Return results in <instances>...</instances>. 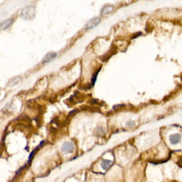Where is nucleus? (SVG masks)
Listing matches in <instances>:
<instances>
[{
  "label": "nucleus",
  "mask_w": 182,
  "mask_h": 182,
  "mask_svg": "<svg viewBox=\"0 0 182 182\" xmlns=\"http://www.w3.org/2000/svg\"><path fill=\"white\" fill-rule=\"evenodd\" d=\"M20 17L25 20H32L36 17V8L35 7L28 6L22 9Z\"/></svg>",
  "instance_id": "f257e3e1"
},
{
  "label": "nucleus",
  "mask_w": 182,
  "mask_h": 182,
  "mask_svg": "<svg viewBox=\"0 0 182 182\" xmlns=\"http://www.w3.org/2000/svg\"><path fill=\"white\" fill-rule=\"evenodd\" d=\"M74 149H75V147H74V145L72 142L70 141H67L65 142L63 145H62V147H61V151L63 152V153H71V152L74 151Z\"/></svg>",
  "instance_id": "f03ea898"
},
{
  "label": "nucleus",
  "mask_w": 182,
  "mask_h": 182,
  "mask_svg": "<svg viewBox=\"0 0 182 182\" xmlns=\"http://www.w3.org/2000/svg\"><path fill=\"white\" fill-rule=\"evenodd\" d=\"M101 21V18L100 17H94V18H91L89 21L87 22V26H86V29H91V28H94L96 27L98 24L100 23Z\"/></svg>",
  "instance_id": "7ed1b4c3"
},
{
  "label": "nucleus",
  "mask_w": 182,
  "mask_h": 182,
  "mask_svg": "<svg viewBox=\"0 0 182 182\" xmlns=\"http://www.w3.org/2000/svg\"><path fill=\"white\" fill-rule=\"evenodd\" d=\"M57 54L56 52H50V53H47V55L43 57V59H42V63L43 64H46V63H48V62H50L51 60H53L54 58L57 57Z\"/></svg>",
  "instance_id": "20e7f679"
},
{
  "label": "nucleus",
  "mask_w": 182,
  "mask_h": 182,
  "mask_svg": "<svg viewBox=\"0 0 182 182\" xmlns=\"http://www.w3.org/2000/svg\"><path fill=\"white\" fill-rule=\"evenodd\" d=\"M169 140H170V143L176 145L180 142L181 140V135L180 134H173L169 137Z\"/></svg>",
  "instance_id": "39448f33"
},
{
  "label": "nucleus",
  "mask_w": 182,
  "mask_h": 182,
  "mask_svg": "<svg viewBox=\"0 0 182 182\" xmlns=\"http://www.w3.org/2000/svg\"><path fill=\"white\" fill-rule=\"evenodd\" d=\"M113 10H114V7L111 6V5H107V6H105L101 9V15L106 16V15L110 14Z\"/></svg>",
  "instance_id": "423d86ee"
},
{
  "label": "nucleus",
  "mask_w": 182,
  "mask_h": 182,
  "mask_svg": "<svg viewBox=\"0 0 182 182\" xmlns=\"http://www.w3.org/2000/svg\"><path fill=\"white\" fill-rule=\"evenodd\" d=\"M112 163L113 162L111 160H107V159H103L101 162H100V166L101 168L104 169V170H107L110 167L112 166Z\"/></svg>",
  "instance_id": "0eeeda50"
},
{
  "label": "nucleus",
  "mask_w": 182,
  "mask_h": 182,
  "mask_svg": "<svg viewBox=\"0 0 182 182\" xmlns=\"http://www.w3.org/2000/svg\"><path fill=\"white\" fill-rule=\"evenodd\" d=\"M13 22H14V18H13V17L8 18V19H7V20H5L4 22L1 23V29L3 30V29H7V28H8V27H10L11 25L13 24Z\"/></svg>",
  "instance_id": "6e6552de"
},
{
  "label": "nucleus",
  "mask_w": 182,
  "mask_h": 182,
  "mask_svg": "<svg viewBox=\"0 0 182 182\" xmlns=\"http://www.w3.org/2000/svg\"><path fill=\"white\" fill-rule=\"evenodd\" d=\"M105 133V129L104 127H98L97 129H96V134H97V136H103Z\"/></svg>",
  "instance_id": "1a4fd4ad"
},
{
  "label": "nucleus",
  "mask_w": 182,
  "mask_h": 182,
  "mask_svg": "<svg viewBox=\"0 0 182 182\" xmlns=\"http://www.w3.org/2000/svg\"><path fill=\"white\" fill-rule=\"evenodd\" d=\"M98 72H99V69H98L97 71H96L94 74H93V76H92V80H91V87H93V86H94V84H95L96 79H97V76Z\"/></svg>",
  "instance_id": "9d476101"
},
{
  "label": "nucleus",
  "mask_w": 182,
  "mask_h": 182,
  "mask_svg": "<svg viewBox=\"0 0 182 182\" xmlns=\"http://www.w3.org/2000/svg\"><path fill=\"white\" fill-rule=\"evenodd\" d=\"M178 166L180 167V168H182V157L178 160Z\"/></svg>",
  "instance_id": "9b49d317"
}]
</instances>
